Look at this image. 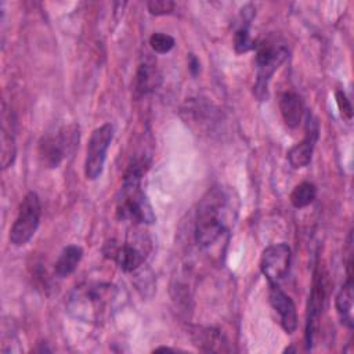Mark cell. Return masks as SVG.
<instances>
[{
  "instance_id": "obj_20",
  "label": "cell",
  "mask_w": 354,
  "mask_h": 354,
  "mask_svg": "<svg viewBox=\"0 0 354 354\" xmlns=\"http://www.w3.org/2000/svg\"><path fill=\"white\" fill-rule=\"evenodd\" d=\"M315 196H317V187L310 181H303L297 184L290 192V203L296 209H303L311 205Z\"/></svg>"
},
{
  "instance_id": "obj_17",
  "label": "cell",
  "mask_w": 354,
  "mask_h": 354,
  "mask_svg": "<svg viewBox=\"0 0 354 354\" xmlns=\"http://www.w3.org/2000/svg\"><path fill=\"white\" fill-rule=\"evenodd\" d=\"M336 311L340 317L342 324L351 328L353 326V274H347V279L343 286L339 289L336 299H335Z\"/></svg>"
},
{
  "instance_id": "obj_23",
  "label": "cell",
  "mask_w": 354,
  "mask_h": 354,
  "mask_svg": "<svg viewBox=\"0 0 354 354\" xmlns=\"http://www.w3.org/2000/svg\"><path fill=\"white\" fill-rule=\"evenodd\" d=\"M335 100H336V104H337V108L340 111V115L344 120L350 122L353 119V106H351V102L350 100L347 98L346 93L342 91V90H337L335 93Z\"/></svg>"
},
{
  "instance_id": "obj_1",
  "label": "cell",
  "mask_w": 354,
  "mask_h": 354,
  "mask_svg": "<svg viewBox=\"0 0 354 354\" xmlns=\"http://www.w3.org/2000/svg\"><path fill=\"white\" fill-rule=\"evenodd\" d=\"M126 297L115 283L90 281L76 285L68 295L65 308L68 314L84 324L102 325L120 310Z\"/></svg>"
},
{
  "instance_id": "obj_13",
  "label": "cell",
  "mask_w": 354,
  "mask_h": 354,
  "mask_svg": "<svg viewBox=\"0 0 354 354\" xmlns=\"http://www.w3.org/2000/svg\"><path fill=\"white\" fill-rule=\"evenodd\" d=\"M159 84H160V73L158 71L156 61L152 57H149V54H145L141 58L136 71L134 84H133L134 94L136 97L147 95L153 90H156Z\"/></svg>"
},
{
  "instance_id": "obj_10",
  "label": "cell",
  "mask_w": 354,
  "mask_h": 354,
  "mask_svg": "<svg viewBox=\"0 0 354 354\" xmlns=\"http://www.w3.org/2000/svg\"><path fill=\"white\" fill-rule=\"evenodd\" d=\"M325 300V282L324 277L319 272V270L314 271L313 278V286L308 296V304H307V319H306V350H311L314 343V335L318 328V321L322 313Z\"/></svg>"
},
{
  "instance_id": "obj_4",
  "label": "cell",
  "mask_w": 354,
  "mask_h": 354,
  "mask_svg": "<svg viewBox=\"0 0 354 354\" xmlns=\"http://www.w3.org/2000/svg\"><path fill=\"white\" fill-rule=\"evenodd\" d=\"M79 142V127L68 124L44 133L39 140L37 155L44 167L55 169L68 158Z\"/></svg>"
},
{
  "instance_id": "obj_14",
  "label": "cell",
  "mask_w": 354,
  "mask_h": 354,
  "mask_svg": "<svg viewBox=\"0 0 354 354\" xmlns=\"http://www.w3.org/2000/svg\"><path fill=\"white\" fill-rule=\"evenodd\" d=\"M279 111L285 124L290 129H295L303 119L304 102L299 94L293 91H285L279 97Z\"/></svg>"
},
{
  "instance_id": "obj_11",
  "label": "cell",
  "mask_w": 354,
  "mask_h": 354,
  "mask_svg": "<svg viewBox=\"0 0 354 354\" xmlns=\"http://www.w3.org/2000/svg\"><path fill=\"white\" fill-rule=\"evenodd\" d=\"M318 122L313 116V113L307 112L306 115V126H304V137L303 140L292 147L288 152V160L295 169H301L308 166L313 158V151L315 147V142L318 140Z\"/></svg>"
},
{
  "instance_id": "obj_3",
  "label": "cell",
  "mask_w": 354,
  "mask_h": 354,
  "mask_svg": "<svg viewBox=\"0 0 354 354\" xmlns=\"http://www.w3.org/2000/svg\"><path fill=\"white\" fill-rule=\"evenodd\" d=\"M228 194L221 187H213L199 201L194 235L202 249L212 248L228 232Z\"/></svg>"
},
{
  "instance_id": "obj_5",
  "label": "cell",
  "mask_w": 354,
  "mask_h": 354,
  "mask_svg": "<svg viewBox=\"0 0 354 354\" xmlns=\"http://www.w3.org/2000/svg\"><path fill=\"white\" fill-rule=\"evenodd\" d=\"M256 82L253 93L259 101H264L268 97V83L274 72L288 58V47L272 39L263 40L256 44Z\"/></svg>"
},
{
  "instance_id": "obj_19",
  "label": "cell",
  "mask_w": 354,
  "mask_h": 354,
  "mask_svg": "<svg viewBox=\"0 0 354 354\" xmlns=\"http://www.w3.org/2000/svg\"><path fill=\"white\" fill-rule=\"evenodd\" d=\"M195 344L203 351H227V340L218 329L205 328L196 333Z\"/></svg>"
},
{
  "instance_id": "obj_9",
  "label": "cell",
  "mask_w": 354,
  "mask_h": 354,
  "mask_svg": "<svg viewBox=\"0 0 354 354\" xmlns=\"http://www.w3.org/2000/svg\"><path fill=\"white\" fill-rule=\"evenodd\" d=\"M292 260L290 248L286 243L267 246L260 259V270L268 283H279L288 274Z\"/></svg>"
},
{
  "instance_id": "obj_21",
  "label": "cell",
  "mask_w": 354,
  "mask_h": 354,
  "mask_svg": "<svg viewBox=\"0 0 354 354\" xmlns=\"http://www.w3.org/2000/svg\"><path fill=\"white\" fill-rule=\"evenodd\" d=\"M176 44V40L173 36L162 32H155L149 37V46L151 48L158 54H166L169 53Z\"/></svg>"
},
{
  "instance_id": "obj_2",
  "label": "cell",
  "mask_w": 354,
  "mask_h": 354,
  "mask_svg": "<svg viewBox=\"0 0 354 354\" xmlns=\"http://www.w3.org/2000/svg\"><path fill=\"white\" fill-rule=\"evenodd\" d=\"M148 166L149 160L145 156L130 160L116 199V217L120 221H130L133 224L155 223L156 216L141 188V181Z\"/></svg>"
},
{
  "instance_id": "obj_7",
  "label": "cell",
  "mask_w": 354,
  "mask_h": 354,
  "mask_svg": "<svg viewBox=\"0 0 354 354\" xmlns=\"http://www.w3.org/2000/svg\"><path fill=\"white\" fill-rule=\"evenodd\" d=\"M112 140L113 126L111 123H104L93 130L84 158V176L87 180H97L102 174L106 152Z\"/></svg>"
},
{
  "instance_id": "obj_18",
  "label": "cell",
  "mask_w": 354,
  "mask_h": 354,
  "mask_svg": "<svg viewBox=\"0 0 354 354\" xmlns=\"http://www.w3.org/2000/svg\"><path fill=\"white\" fill-rule=\"evenodd\" d=\"M17 156V144L14 136L12 120L8 122L3 113V126H1V167L6 170L10 167Z\"/></svg>"
},
{
  "instance_id": "obj_15",
  "label": "cell",
  "mask_w": 354,
  "mask_h": 354,
  "mask_svg": "<svg viewBox=\"0 0 354 354\" xmlns=\"http://www.w3.org/2000/svg\"><path fill=\"white\" fill-rule=\"evenodd\" d=\"M242 24L234 33V48L238 54L248 53L256 47L254 40L250 36V22L254 17V7L252 4L245 6L242 10Z\"/></svg>"
},
{
  "instance_id": "obj_16",
  "label": "cell",
  "mask_w": 354,
  "mask_h": 354,
  "mask_svg": "<svg viewBox=\"0 0 354 354\" xmlns=\"http://www.w3.org/2000/svg\"><path fill=\"white\" fill-rule=\"evenodd\" d=\"M82 257H83V249L80 246L77 245L65 246L54 264L55 275L59 278L69 277L77 268Z\"/></svg>"
},
{
  "instance_id": "obj_8",
  "label": "cell",
  "mask_w": 354,
  "mask_h": 354,
  "mask_svg": "<svg viewBox=\"0 0 354 354\" xmlns=\"http://www.w3.org/2000/svg\"><path fill=\"white\" fill-rule=\"evenodd\" d=\"M102 252L105 257L113 260L122 271L133 272L144 264L148 249L138 242L126 241L120 243L112 239L105 243Z\"/></svg>"
},
{
  "instance_id": "obj_24",
  "label": "cell",
  "mask_w": 354,
  "mask_h": 354,
  "mask_svg": "<svg viewBox=\"0 0 354 354\" xmlns=\"http://www.w3.org/2000/svg\"><path fill=\"white\" fill-rule=\"evenodd\" d=\"M188 69H189L192 76H196L199 73L201 65H199L198 58L194 54H188Z\"/></svg>"
},
{
  "instance_id": "obj_12",
  "label": "cell",
  "mask_w": 354,
  "mask_h": 354,
  "mask_svg": "<svg viewBox=\"0 0 354 354\" xmlns=\"http://www.w3.org/2000/svg\"><path fill=\"white\" fill-rule=\"evenodd\" d=\"M268 300L272 310L278 314L279 325L286 333L297 329V313L293 300L279 288L278 283H268Z\"/></svg>"
},
{
  "instance_id": "obj_6",
  "label": "cell",
  "mask_w": 354,
  "mask_h": 354,
  "mask_svg": "<svg viewBox=\"0 0 354 354\" xmlns=\"http://www.w3.org/2000/svg\"><path fill=\"white\" fill-rule=\"evenodd\" d=\"M41 217V203L36 192H28L18 209V214L10 230V242L14 246L26 245L36 234Z\"/></svg>"
},
{
  "instance_id": "obj_22",
  "label": "cell",
  "mask_w": 354,
  "mask_h": 354,
  "mask_svg": "<svg viewBox=\"0 0 354 354\" xmlns=\"http://www.w3.org/2000/svg\"><path fill=\"white\" fill-rule=\"evenodd\" d=\"M147 8L149 14L156 17L169 15L174 10V3L171 0H151L147 3Z\"/></svg>"
}]
</instances>
